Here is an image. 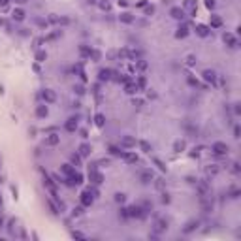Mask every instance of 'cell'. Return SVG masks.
Listing matches in <instances>:
<instances>
[{"mask_svg":"<svg viewBox=\"0 0 241 241\" xmlns=\"http://www.w3.org/2000/svg\"><path fill=\"white\" fill-rule=\"evenodd\" d=\"M47 113H49V111H47V106H38V107H36V115H38V117L43 119V117H47Z\"/></svg>","mask_w":241,"mask_h":241,"instance_id":"obj_22","label":"cell"},{"mask_svg":"<svg viewBox=\"0 0 241 241\" xmlns=\"http://www.w3.org/2000/svg\"><path fill=\"white\" fill-rule=\"evenodd\" d=\"M25 15H26L25 9H21V8H15V9H13V19H15V21H23Z\"/></svg>","mask_w":241,"mask_h":241,"instance_id":"obj_18","label":"cell"},{"mask_svg":"<svg viewBox=\"0 0 241 241\" xmlns=\"http://www.w3.org/2000/svg\"><path fill=\"white\" fill-rule=\"evenodd\" d=\"M211 26H213V28L222 26V19H221L219 15H211Z\"/></svg>","mask_w":241,"mask_h":241,"instance_id":"obj_21","label":"cell"},{"mask_svg":"<svg viewBox=\"0 0 241 241\" xmlns=\"http://www.w3.org/2000/svg\"><path fill=\"white\" fill-rule=\"evenodd\" d=\"M232 166H234V168H232V170H234V172H236V173H238V172H239V166H238V162H234V164H232Z\"/></svg>","mask_w":241,"mask_h":241,"instance_id":"obj_45","label":"cell"},{"mask_svg":"<svg viewBox=\"0 0 241 241\" xmlns=\"http://www.w3.org/2000/svg\"><path fill=\"white\" fill-rule=\"evenodd\" d=\"M140 147H141L143 153H151V151H153V147H151L149 141H140Z\"/></svg>","mask_w":241,"mask_h":241,"instance_id":"obj_27","label":"cell"},{"mask_svg":"<svg viewBox=\"0 0 241 241\" xmlns=\"http://www.w3.org/2000/svg\"><path fill=\"white\" fill-rule=\"evenodd\" d=\"M211 151H213L215 155H228L230 147H228L226 143H222V141H215V143L211 145Z\"/></svg>","mask_w":241,"mask_h":241,"instance_id":"obj_2","label":"cell"},{"mask_svg":"<svg viewBox=\"0 0 241 241\" xmlns=\"http://www.w3.org/2000/svg\"><path fill=\"white\" fill-rule=\"evenodd\" d=\"M196 226H198V222H194V221H192V222H189V224H187V228H185V232L189 234V232H192V230H194Z\"/></svg>","mask_w":241,"mask_h":241,"instance_id":"obj_32","label":"cell"},{"mask_svg":"<svg viewBox=\"0 0 241 241\" xmlns=\"http://www.w3.org/2000/svg\"><path fill=\"white\" fill-rule=\"evenodd\" d=\"M196 32H198V36L205 38V36H209V26L207 25H198L196 26Z\"/></svg>","mask_w":241,"mask_h":241,"instance_id":"obj_13","label":"cell"},{"mask_svg":"<svg viewBox=\"0 0 241 241\" xmlns=\"http://www.w3.org/2000/svg\"><path fill=\"white\" fill-rule=\"evenodd\" d=\"M170 13H172L173 19H183L185 17V9H181V8H172Z\"/></svg>","mask_w":241,"mask_h":241,"instance_id":"obj_12","label":"cell"},{"mask_svg":"<svg viewBox=\"0 0 241 241\" xmlns=\"http://www.w3.org/2000/svg\"><path fill=\"white\" fill-rule=\"evenodd\" d=\"M8 4V0H0V6H6Z\"/></svg>","mask_w":241,"mask_h":241,"instance_id":"obj_47","label":"cell"},{"mask_svg":"<svg viewBox=\"0 0 241 241\" xmlns=\"http://www.w3.org/2000/svg\"><path fill=\"white\" fill-rule=\"evenodd\" d=\"M155 164H156V166H158V168H160L162 172H166V166H164V164H162L160 160H158V158H155Z\"/></svg>","mask_w":241,"mask_h":241,"instance_id":"obj_40","label":"cell"},{"mask_svg":"<svg viewBox=\"0 0 241 241\" xmlns=\"http://www.w3.org/2000/svg\"><path fill=\"white\" fill-rule=\"evenodd\" d=\"M41 98H43L45 104H53V102H57V94H55V90H51V89H45V90L41 92Z\"/></svg>","mask_w":241,"mask_h":241,"instance_id":"obj_4","label":"cell"},{"mask_svg":"<svg viewBox=\"0 0 241 241\" xmlns=\"http://www.w3.org/2000/svg\"><path fill=\"white\" fill-rule=\"evenodd\" d=\"M66 130L68 132H75L77 130V117H72L66 121Z\"/></svg>","mask_w":241,"mask_h":241,"instance_id":"obj_11","label":"cell"},{"mask_svg":"<svg viewBox=\"0 0 241 241\" xmlns=\"http://www.w3.org/2000/svg\"><path fill=\"white\" fill-rule=\"evenodd\" d=\"M17 4H25V2H28V0H15Z\"/></svg>","mask_w":241,"mask_h":241,"instance_id":"obj_49","label":"cell"},{"mask_svg":"<svg viewBox=\"0 0 241 241\" xmlns=\"http://www.w3.org/2000/svg\"><path fill=\"white\" fill-rule=\"evenodd\" d=\"M134 106H138V107H141V106H143V100H140V98H138V100H134Z\"/></svg>","mask_w":241,"mask_h":241,"instance_id":"obj_44","label":"cell"},{"mask_svg":"<svg viewBox=\"0 0 241 241\" xmlns=\"http://www.w3.org/2000/svg\"><path fill=\"white\" fill-rule=\"evenodd\" d=\"M43 185H45L47 189H51V190H53V181H51L49 177H45V181H43Z\"/></svg>","mask_w":241,"mask_h":241,"instance_id":"obj_37","label":"cell"},{"mask_svg":"<svg viewBox=\"0 0 241 241\" xmlns=\"http://www.w3.org/2000/svg\"><path fill=\"white\" fill-rule=\"evenodd\" d=\"M92 202H94V196H92V192H90V190L81 192V205H83V207H90V205H92Z\"/></svg>","mask_w":241,"mask_h":241,"instance_id":"obj_3","label":"cell"},{"mask_svg":"<svg viewBox=\"0 0 241 241\" xmlns=\"http://www.w3.org/2000/svg\"><path fill=\"white\" fill-rule=\"evenodd\" d=\"M140 179H141V183H151L153 181V172H143L140 175Z\"/></svg>","mask_w":241,"mask_h":241,"instance_id":"obj_25","label":"cell"},{"mask_svg":"<svg viewBox=\"0 0 241 241\" xmlns=\"http://www.w3.org/2000/svg\"><path fill=\"white\" fill-rule=\"evenodd\" d=\"M109 77H111V70L104 68V70H100V72H98V79H100V81H107Z\"/></svg>","mask_w":241,"mask_h":241,"instance_id":"obj_17","label":"cell"},{"mask_svg":"<svg viewBox=\"0 0 241 241\" xmlns=\"http://www.w3.org/2000/svg\"><path fill=\"white\" fill-rule=\"evenodd\" d=\"M64 183H66L68 187H75V185H81V183H83V175H81L79 172H74L72 175H68V177L64 179Z\"/></svg>","mask_w":241,"mask_h":241,"instance_id":"obj_1","label":"cell"},{"mask_svg":"<svg viewBox=\"0 0 241 241\" xmlns=\"http://www.w3.org/2000/svg\"><path fill=\"white\" fill-rule=\"evenodd\" d=\"M124 200H126V196H124L123 192H117V194H115V202H117V204H124Z\"/></svg>","mask_w":241,"mask_h":241,"instance_id":"obj_30","label":"cell"},{"mask_svg":"<svg viewBox=\"0 0 241 241\" xmlns=\"http://www.w3.org/2000/svg\"><path fill=\"white\" fill-rule=\"evenodd\" d=\"M94 123H96V126L102 128V126L106 124V117H104L102 113H96V115H94Z\"/></svg>","mask_w":241,"mask_h":241,"instance_id":"obj_23","label":"cell"},{"mask_svg":"<svg viewBox=\"0 0 241 241\" xmlns=\"http://www.w3.org/2000/svg\"><path fill=\"white\" fill-rule=\"evenodd\" d=\"M121 23H124V25H130V23H134V17L130 15V13H121Z\"/></svg>","mask_w":241,"mask_h":241,"instance_id":"obj_20","label":"cell"},{"mask_svg":"<svg viewBox=\"0 0 241 241\" xmlns=\"http://www.w3.org/2000/svg\"><path fill=\"white\" fill-rule=\"evenodd\" d=\"M81 213H83V207H75L74 209V217H79Z\"/></svg>","mask_w":241,"mask_h":241,"instance_id":"obj_42","label":"cell"},{"mask_svg":"<svg viewBox=\"0 0 241 241\" xmlns=\"http://www.w3.org/2000/svg\"><path fill=\"white\" fill-rule=\"evenodd\" d=\"M202 75H204V79H205L207 83H213V85L217 83V72H215V70H204Z\"/></svg>","mask_w":241,"mask_h":241,"instance_id":"obj_6","label":"cell"},{"mask_svg":"<svg viewBox=\"0 0 241 241\" xmlns=\"http://www.w3.org/2000/svg\"><path fill=\"white\" fill-rule=\"evenodd\" d=\"M187 64H189V66H194V64H196V60H194V57H192V55H190V57H187Z\"/></svg>","mask_w":241,"mask_h":241,"instance_id":"obj_39","label":"cell"},{"mask_svg":"<svg viewBox=\"0 0 241 241\" xmlns=\"http://www.w3.org/2000/svg\"><path fill=\"white\" fill-rule=\"evenodd\" d=\"M124 90L128 92V94H138L140 92V89H138V85H134V83H124Z\"/></svg>","mask_w":241,"mask_h":241,"instance_id":"obj_14","label":"cell"},{"mask_svg":"<svg viewBox=\"0 0 241 241\" xmlns=\"http://www.w3.org/2000/svg\"><path fill=\"white\" fill-rule=\"evenodd\" d=\"M121 147H124V149H132V147H136V140H134L132 136H124L123 141H121Z\"/></svg>","mask_w":241,"mask_h":241,"instance_id":"obj_9","label":"cell"},{"mask_svg":"<svg viewBox=\"0 0 241 241\" xmlns=\"http://www.w3.org/2000/svg\"><path fill=\"white\" fill-rule=\"evenodd\" d=\"M222 40H224V43H228V47H238V40H236V36L234 34H224L222 36Z\"/></svg>","mask_w":241,"mask_h":241,"instance_id":"obj_10","label":"cell"},{"mask_svg":"<svg viewBox=\"0 0 241 241\" xmlns=\"http://www.w3.org/2000/svg\"><path fill=\"white\" fill-rule=\"evenodd\" d=\"M109 153L115 155V156H119V155L123 156V151H119V147H109Z\"/></svg>","mask_w":241,"mask_h":241,"instance_id":"obj_33","label":"cell"},{"mask_svg":"<svg viewBox=\"0 0 241 241\" xmlns=\"http://www.w3.org/2000/svg\"><path fill=\"white\" fill-rule=\"evenodd\" d=\"M153 230H155V234H162V232H166V230H168V221H162V219L156 221Z\"/></svg>","mask_w":241,"mask_h":241,"instance_id":"obj_7","label":"cell"},{"mask_svg":"<svg viewBox=\"0 0 241 241\" xmlns=\"http://www.w3.org/2000/svg\"><path fill=\"white\" fill-rule=\"evenodd\" d=\"M58 143H60V136H58V134H49V136L45 138V145L55 147V145H58Z\"/></svg>","mask_w":241,"mask_h":241,"instance_id":"obj_8","label":"cell"},{"mask_svg":"<svg viewBox=\"0 0 241 241\" xmlns=\"http://www.w3.org/2000/svg\"><path fill=\"white\" fill-rule=\"evenodd\" d=\"M45 57H47V53H45V51H38V53H36V60H38V62H43V60H45Z\"/></svg>","mask_w":241,"mask_h":241,"instance_id":"obj_29","label":"cell"},{"mask_svg":"<svg viewBox=\"0 0 241 241\" xmlns=\"http://www.w3.org/2000/svg\"><path fill=\"white\" fill-rule=\"evenodd\" d=\"M205 6H207L209 9H213V8L217 6V2H215V0H205Z\"/></svg>","mask_w":241,"mask_h":241,"instance_id":"obj_38","label":"cell"},{"mask_svg":"<svg viewBox=\"0 0 241 241\" xmlns=\"http://www.w3.org/2000/svg\"><path fill=\"white\" fill-rule=\"evenodd\" d=\"M60 172L68 177V175H72V173H74V168H72V164H62V166H60Z\"/></svg>","mask_w":241,"mask_h":241,"instance_id":"obj_24","label":"cell"},{"mask_svg":"<svg viewBox=\"0 0 241 241\" xmlns=\"http://www.w3.org/2000/svg\"><path fill=\"white\" fill-rule=\"evenodd\" d=\"M194 6H196V2H194V0H185V8H190V9H194Z\"/></svg>","mask_w":241,"mask_h":241,"instance_id":"obj_35","label":"cell"},{"mask_svg":"<svg viewBox=\"0 0 241 241\" xmlns=\"http://www.w3.org/2000/svg\"><path fill=\"white\" fill-rule=\"evenodd\" d=\"M90 151H92V149H90L89 143H81V145H79V156H89Z\"/></svg>","mask_w":241,"mask_h":241,"instance_id":"obj_15","label":"cell"},{"mask_svg":"<svg viewBox=\"0 0 241 241\" xmlns=\"http://www.w3.org/2000/svg\"><path fill=\"white\" fill-rule=\"evenodd\" d=\"M123 156H124V160H126L128 164H136V162H138V156H136L134 153H123Z\"/></svg>","mask_w":241,"mask_h":241,"instance_id":"obj_19","label":"cell"},{"mask_svg":"<svg viewBox=\"0 0 241 241\" xmlns=\"http://www.w3.org/2000/svg\"><path fill=\"white\" fill-rule=\"evenodd\" d=\"M175 36H177V38H187V36H189V26H187V25H181V26L177 28Z\"/></svg>","mask_w":241,"mask_h":241,"instance_id":"obj_16","label":"cell"},{"mask_svg":"<svg viewBox=\"0 0 241 241\" xmlns=\"http://www.w3.org/2000/svg\"><path fill=\"white\" fill-rule=\"evenodd\" d=\"M147 66H149V64H147V60H143V58H140V60H138V68H140V70H147Z\"/></svg>","mask_w":241,"mask_h":241,"instance_id":"obj_31","label":"cell"},{"mask_svg":"<svg viewBox=\"0 0 241 241\" xmlns=\"http://www.w3.org/2000/svg\"><path fill=\"white\" fill-rule=\"evenodd\" d=\"M145 83H147V79H145V77H140V79H138V89H143Z\"/></svg>","mask_w":241,"mask_h":241,"instance_id":"obj_34","label":"cell"},{"mask_svg":"<svg viewBox=\"0 0 241 241\" xmlns=\"http://www.w3.org/2000/svg\"><path fill=\"white\" fill-rule=\"evenodd\" d=\"M89 57H90V58H92L94 62H98V60L102 58V53H100L98 49H90V53H89Z\"/></svg>","mask_w":241,"mask_h":241,"instance_id":"obj_26","label":"cell"},{"mask_svg":"<svg viewBox=\"0 0 241 241\" xmlns=\"http://www.w3.org/2000/svg\"><path fill=\"white\" fill-rule=\"evenodd\" d=\"M185 147H187V145H185V141H175V143H173V149H175L177 153H181Z\"/></svg>","mask_w":241,"mask_h":241,"instance_id":"obj_28","label":"cell"},{"mask_svg":"<svg viewBox=\"0 0 241 241\" xmlns=\"http://www.w3.org/2000/svg\"><path fill=\"white\" fill-rule=\"evenodd\" d=\"M100 6H102V8H104V9H109V4H107V2H102V4H100Z\"/></svg>","mask_w":241,"mask_h":241,"instance_id":"obj_46","label":"cell"},{"mask_svg":"<svg viewBox=\"0 0 241 241\" xmlns=\"http://www.w3.org/2000/svg\"><path fill=\"white\" fill-rule=\"evenodd\" d=\"M72 236H74V238H77V239H85V236H83L81 232H72Z\"/></svg>","mask_w":241,"mask_h":241,"instance_id":"obj_43","label":"cell"},{"mask_svg":"<svg viewBox=\"0 0 241 241\" xmlns=\"http://www.w3.org/2000/svg\"><path fill=\"white\" fill-rule=\"evenodd\" d=\"M0 205H2V198H0Z\"/></svg>","mask_w":241,"mask_h":241,"instance_id":"obj_50","label":"cell"},{"mask_svg":"<svg viewBox=\"0 0 241 241\" xmlns=\"http://www.w3.org/2000/svg\"><path fill=\"white\" fill-rule=\"evenodd\" d=\"M162 202H164V204H170V194H168V192L162 194Z\"/></svg>","mask_w":241,"mask_h":241,"instance_id":"obj_41","label":"cell"},{"mask_svg":"<svg viewBox=\"0 0 241 241\" xmlns=\"http://www.w3.org/2000/svg\"><path fill=\"white\" fill-rule=\"evenodd\" d=\"M72 162L74 164H81V156L79 155H72Z\"/></svg>","mask_w":241,"mask_h":241,"instance_id":"obj_36","label":"cell"},{"mask_svg":"<svg viewBox=\"0 0 241 241\" xmlns=\"http://www.w3.org/2000/svg\"><path fill=\"white\" fill-rule=\"evenodd\" d=\"M0 228H4V219L0 217Z\"/></svg>","mask_w":241,"mask_h":241,"instance_id":"obj_48","label":"cell"},{"mask_svg":"<svg viewBox=\"0 0 241 241\" xmlns=\"http://www.w3.org/2000/svg\"><path fill=\"white\" fill-rule=\"evenodd\" d=\"M89 179H90V181H92V183H94V185H100V183H102V181H104V175H102V173H100V172H96V170H94V168H92V170H90V172H89Z\"/></svg>","mask_w":241,"mask_h":241,"instance_id":"obj_5","label":"cell"}]
</instances>
